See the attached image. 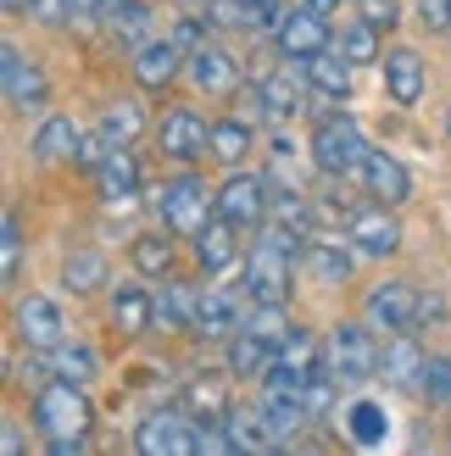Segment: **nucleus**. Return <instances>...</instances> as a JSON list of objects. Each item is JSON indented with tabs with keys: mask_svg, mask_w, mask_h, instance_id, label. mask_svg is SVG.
<instances>
[{
	"mask_svg": "<svg viewBox=\"0 0 451 456\" xmlns=\"http://www.w3.org/2000/svg\"><path fill=\"white\" fill-rule=\"evenodd\" d=\"M296 250H307L301 234H290V228H262V240L251 245V262H245V295L251 301H290V289H296Z\"/></svg>",
	"mask_w": 451,
	"mask_h": 456,
	"instance_id": "obj_1",
	"label": "nucleus"
},
{
	"mask_svg": "<svg viewBox=\"0 0 451 456\" xmlns=\"http://www.w3.org/2000/svg\"><path fill=\"white\" fill-rule=\"evenodd\" d=\"M379 351L373 346V323H340L324 339V368L340 379V384H368L379 373Z\"/></svg>",
	"mask_w": 451,
	"mask_h": 456,
	"instance_id": "obj_2",
	"label": "nucleus"
},
{
	"mask_svg": "<svg viewBox=\"0 0 451 456\" xmlns=\"http://www.w3.org/2000/svg\"><path fill=\"white\" fill-rule=\"evenodd\" d=\"M34 423L45 428L51 440H78L89 435V401L73 379H62V384H39V395H34Z\"/></svg>",
	"mask_w": 451,
	"mask_h": 456,
	"instance_id": "obj_3",
	"label": "nucleus"
},
{
	"mask_svg": "<svg viewBox=\"0 0 451 456\" xmlns=\"http://www.w3.org/2000/svg\"><path fill=\"white\" fill-rule=\"evenodd\" d=\"M156 212H162V223L173 228V234H190V240H195L201 228H207V217L217 212V195L201 184L195 173H178L173 184L156 195Z\"/></svg>",
	"mask_w": 451,
	"mask_h": 456,
	"instance_id": "obj_4",
	"label": "nucleus"
},
{
	"mask_svg": "<svg viewBox=\"0 0 451 456\" xmlns=\"http://www.w3.org/2000/svg\"><path fill=\"white\" fill-rule=\"evenodd\" d=\"M312 156H318V167L329 173V178H351V173H363L368 167V140L357 134V123H318V134H312Z\"/></svg>",
	"mask_w": 451,
	"mask_h": 456,
	"instance_id": "obj_5",
	"label": "nucleus"
},
{
	"mask_svg": "<svg viewBox=\"0 0 451 456\" xmlns=\"http://www.w3.org/2000/svg\"><path fill=\"white\" fill-rule=\"evenodd\" d=\"M274 45L284 61H312L318 51H329V22L318 6H296V12H279L274 22Z\"/></svg>",
	"mask_w": 451,
	"mask_h": 456,
	"instance_id": "obj_6",
	"label": "nucleus"
},
{
	"mask_svg": "<svg viewBox=\"0 0 451 456\" xmlns=\"http://www.w3.org/2000/svg\"><path fill=\"white\" fill-rule=\"evenodd\" d=\"M363 312H368V323L379 334H407L418 323V289L407 279H385V284L368 289V306Z\"/></svg>",
	"mask_w": 451,
	"mask_h": 456,
	"instance_id": "obj_7",
	"label": "nucleus"
},
{
	"mask_svg": "<svg viewBox=\"0 0 451 456\" xmlns=\"http://www.w3.org/2000/svg\"><path fill=\"white\" fill-rule=\"evenodd\" d=\"M95 190L106 200V212H134L140 207V162L128 156V145H111L106 151V162L95 167Z\"/></svg>",
	"mask_w": 451,
	"mask_h": 456,
	"instance_id": "obj_8",
	"label": "nucleus"
},
{
	"mask_svg": "<svg viewBox=\"0 0 451 456\" xmlns=\"http://www.w3.org/2000/svg\"><path fill=\"white\" fill-rule=\"evenodd\" d=\"M217 212L229 217L234 228H257V223H267V212H274V200H267V178H257V173H234L229 184L217 190Z\"/></svg>",
	"mask_w": 451,
	"mask_h": 456,
	"instance_id": "obj_9",
	"label": "nucleus"
},
{
	"mask_svg": "<svg viewBox=\"0 0 451 456\" xmlns=\"http://www.w3.org/2000/svg\"><path fill=\"white\" fill-rule=\"evenodd\" d=\"M134 445H140V456H190L195 451V423L184 412H151L134 428Z\"/></svg>",
	"mask_w": 451,
	"mask_h": 456,
	"instance_id": "obj_10",
	"label": "nucleus"
},
{
	"mask_svg": "<svg viewBox=\"0 0 451 456\" xmlns=\"http://www.w3.org/2000/svg\"><path fill=\"white\" fill-rule=\"evenodd\" d=\"M6 67H0V78H6V106L12 111H39L45 101H51V84H45L39 61H29L17 51V45H6V56H0Z\"/></svg>",
	"mask_w": 451,
	"mask_h": 456,
	"instance_id": "obj_11",
	"label": "nucleus"
},
{
	"mask_svg": "<svg viewBox=\"0 0 451 456\" xmlns=\"http://www.w3.org/2000/svg\"><path fill=\"white\" fill-rule=\"evenodd\" d=\"M207 140H212V123L201 118V111L173 106L162 118V156H173V162H195V156L207 151Z\"/></svg>",
	"mask_w": 451,
	"mask_h": 456,
	"instance_id": "obj_12",
	"label": "nucleus"
},
{
	"mask_svg": "<svg viewBox=\"0 0 451 456\" xmlns=\"http://www.w3.org/2000/svg\"><path fill=\"white\" fill-rule=\"evenodd\" d=\"M62 306L45 301V295H29V301H17V339L34 351H56L62 346Z\"/></svg>",
	"mask_w": 451,
	"mask_h": 456,
	"instance_id": "obj_13",
	"label": "nucleus"
},
{
	"mask_svg": "<svg viewBox=\"0 0 451 456\" xmlns=\"http://www.w3.org/2000/svg\"><path fill=\"white\" fill-rule=\"evenodd\" d=\"M351 245L357 256H396L401 250V223L390 217V207H368L351 217Z\"/></svg>",
	"mask_w": 451,
	"mask_h": 456,
	"instance_id": "obj_14",
	"label": "nucleus"
},
{
	"mask_svg": "<svg viewBox=\"0 0 451 456\" xmlns=\"http://www.w3.org/2000/svg\"><path fill=\"white\" fill-rule=\"evenodd\" d=\"M245 323L240 295L234 289H201V312H195V334L201 339H234Z\"/></svg>",
	"mask_w": 451,
	"mask_h": 456,
	"instance_id": "obj_15",
	"label": "nucleus"
},
{
	"mask_svg": "<svg viewBox=\"0 0 451 456\" xmlns=\"http://www.w3.org/2000/svg\"><path fill=\"white\" fill-rule=\"evenodd\" d=\"M190 84L207 95H229V89H240V61L223 45H201V51H190Z\"/></svg>",
	"mask_w": 451,
	"mask_h": 456,
	"instance_id": "obj_16",
	"label": "nucleus"
},
{
	"mask_svg": "<svg viewBox=\"0 0 451 456\" xmlns=\"http://www.w3.org/2000/svg\"><path fill=\"white\" fill-rule=\"evenodd\" d=\"M274 362H279V346H274V339H262V334H251V329H240V334L229 339V373H234V379H267V373H274Z\"/></svg>",
	"mask_w": 451,
	"mask_h": 456,
	"instance_id": "obj_17",
	"label": "nucleus"
},
{
	"mask_svg": "<svg viewBox=\"0 0 451 456\" xmlns=\"http://www.w3.org/2000/svg\"><path fill=\"white\" fill-rule=\"evenodd\" d=\"M423 84H430V73H423V56L418 51H390L385 56V89L396 106H418L423 101Z\"/></svg>",
	"mask_w": 451,
	"mask_h": 456,
	"instance_id": "obj_18",
	"label": "nucleus"
},
{
	"mask_svg": "<svg viewBox=\"0 0 451 456\" xmlns=\"http://www.w3.org/2000/svg\"><path fill=\"white\" fill-rule=\"evenodd\" d=\"M111 323H118V334L140 339L156 323V295H145L140 284H118L111 289Z\"/></svg>",
	"mask_w": 451,
	"mask_h": 456,
	"instance_id": "obj_19",
	"label": "nucleus"
},
{
	"mask_svg": "<svg viewBox=\"0 0 451 456\" xmlns=\"http://www.w3.org/2000/svg\"><path fill=\"white\" fill-rule=\"evenodd\" d=\"M78 151H84V134H78V123L73 118H45L39 123V134H34V156L39 162H78Z\"/></svg>",
	"mask_w": 451,
	"mask_h": 456,
	"instance_id": "obj_20",
	"label": "nucleus"
},
{
	"mask_svg": "<svg viewBox=\"0 0 451 456\" xmlns=\"http://www.w3.org/2000/svg\"><path fill=\"white\" fill-rule=\"evenodd\" d=\"M234 256H240V245H234V223L229 217H207V228L195 234V262L207 267V273H223V267H234Z\"/></svg>",
	"mask_w": 451,
	"mask_h": 456,
	"instance_id": "obj_21",
	"label": "nucleus"
},
{
	"mask_svg": "<svg viewBox=\"0 0 451 456\" xmlns=\"http://www.w3.org/2000/svg\"><path fill=\"white\" fill-rule=\"evenodd\" d=\"M423 362H430V356L418 351V339L396 334L385 346V356H379V368H385V379L396 384V390H418V384H423Z\"/></svg>",
	"mask_w": 451,
	"mask_h": 456,
	"instance_id": "obj_22",
	"label": "nucleus"
},
{
	"mask_svg": "<svg viewBox=\"0 0 451 456\" xmlns=\"http://www.w3.org/2000/svg\"><path fill=\"white\" fill-rule=\"evenodd\" d=\"M178 39H145L140 45V56H134V78H140L145 89H162L178 78Z\"/></svg>",
	"mask_w": 451,
	"mask_h": 456,
	"instance_id": "obj_23",
	"label": "nucleus"
},
{
	"mask_svg": "<svg viewBox=\"0 0 451 456\" xmlns=\"http://www.w3.org/2000/svg\"><path fill=\"white\" fill-rule=\"evenodd\" d=\"M101 22H106V34L123 39V45H145L151 39V6L145 0H106Z\"/></svg>",
	"mask_w": 451,
	"mask_h": 456,
	"instance_id": "obj_24",
	"label": "nucleus"
},
{
	"mask_svg": "<svg viewBox=\"0 0 451 456\" xmlns=\"http://www.w3.org/2000/svg\"><path fill=\"white\" fill-rule=\"evenodd\" d=\"M363 178H368V190H373V200H385V207H401V200L413 195V178H407V167L396 162V156H368V167H363Z\"/></svg>",
	"mask_w": 451,
	"mask_h": 456,
	"instance_id": "obj_25",
	"label": "nucleus"
},
{
	"mask_svg": "<svg viewBox=\"0 0 451 456\" xmlns=\"http://www.w3.org/2000/svg\"><path fill=\"white\" fill-rule=\"evenodd\" d=\"M195 312H201V289L195 284L168 279L162 289H156V323L162 329H195Z\"/></svg>",
	"mask_w": 451,
	"mask_h": 456,
	"instance_id": "obj_26",
	"label": "nucleus"
},
{
	"mask_svg": "<svg viewBox=\"0 0 451 456\" xmlns=\"http://www.w3.org/2000/svg\"><path fill=\"white\" fill-rule=\"evenodd\" d=\"M351 67H357V61H351L346 51H318V56L307 61V84L340 101V95H351Z\"/></svg>",
	"mask_w": 451,
	"mask_h": 456,
	"instance_id": "obj_27",
	"label": "nucleus"
},
{
	"mask_svg": "<svg viewBox=\"0 0 451 456\" xmlns=\"http://www.w3.org/2000/svg\"><path fill=\"white\" fill-rule=\"evenodd\" d=\"M262 412H267V428H274V440L284 445V440H296L301 428L312 423V412H307V401L301 395H284V390H267V401H262Z\"/></svg>",
	"mask_w": 451,
	"mask_h": 456,
	"instance_id": "obj_28",
	"label": "nucleus"
},
{
	"mask_svg": "<svg viewBox=\"0 0 451 456\" xmlns=\"http://www.w3.org/2000/svg\"><path fill=\"white\" fill-rule=\"evenodd\" d=\"M207 151L217 156L223 167H240L245 156H251V123H245V118H217V123H212Z\"/></svg>",
	"mask_w": 451,
	"mask_h": 456,
	"instance_id": "obj_29",
	"label": "nucleus"
},
{
	"mask_svg": "<svg viewBox=\"0 0 451 456\" xmlns=\"http://www.w3.org/2000/svg\"><path fill=\"white\" fill-rule=\"evenodd\" d=\"M257 89H262L267 118H296V111H301V84H296V73H290V67H279V73L257 78Z\"/></svg>",
	"mask_w": 451,
	"mask_h": 456,
	"instance_id": "obj_30",
	"label": "nucleus"
},
{
	"mask_svg": "<svg viewBox=\"0 0 451 456\" xmlns=\"http://www.w3.org/2000/svg\"><path fill=\"white\" fill-rule=\"evenodd\" d=\"M229 435H234V451H267V445H279L274 440V428H267V412L257 406V412H240V406H229Z\"/></svg>",
	"mask_w": 451,
	"mask_h": 456,
	"instance_id": "obj_31",
	"label": "nucleus"
},
{
	"mask_svg": "<svg viewBox=\"0 0 451 456\" xmlns=\"http://www.w3.org/2000/svg\"><path fill=\"white\" fill-rule=\"evenodd\" d=\"M301 256H307V267H312V279H318L324 289H340V284L351 279V256H346L340 245H307Z\"/></svg>",
	"mask_w": 451,
	"mask_h": 456,
	"instance_id": "obj_32",
	"label": "nucleus"
},
{
	"mask_svg": "<svg viewBox=\"0 0 451 456\" xmlns=\"http://www.w3.org/2000/svg\"><path fill=\"white\" fill-rule=\"evenodd\" d=\"M385 428H390V418H385V406H379V401H351L346 435H351L357 445H379V440H385Z\"/></svg>",
	"mask_w": 451,
	"mask_h": 456,
	"instance_id": "obj_33",
	"label": "nucleus"
},
{
	"mask_svg": "<svg viewBox=\"0 0 451 456\" xmlns=\"http://www.w3.org/2000/svg\"><path fill=\"white\" fill-rule=\"evenodd\" d=\"M279 368H290V373H318L324 368V351H318V339H312L307 329H290V339L279 346Z\"/></svg>",
	"mask_w": 451,
	"mask_h": 456,
	"instance_id": "obj_34",
	"label": "nucleus"
},
{
	"mask_svg": "<svg viewBox=\"0 0 451 456\" xmlns=\"http://www.w3.org/2000/svg\"><path fill=\"white\" fill-rule=\"evenodd\" d=\"M62 284L73 289V295L101 289V284H106V262L95 256V250H78V256H67V267H62Z\"/></svg>",
	"mask_w": 451,
	"mask_h": 456,
	"instance_id": "obj_35",
	"label": "nucleus"
},
{
	"mask_svg": "<svg viewBox=\"0 0 451 456\" xmlns=\"http://www.w3.org/2000/svg\"><path fill=\"white\" fill-rule=\"evenodd\" d=\"M140 128H145V111L134 106V101H111V106H106V118H101V134H106L111 145H128Z\"/></svg>",
	"mask_w": 451,
	"mask_h": 456,
	"instance_id": "obj_36",
	"label": "nucleus"
},
{
	"mask_svg": "<svg viewBox=\"0 0 451 456\" xmlns=\"http://www.w3.org/2000/svg\"><path fill=\"white\" fill-rule=\"evenodd\" d=\"M340 51L357 61V67H368V61H379V28L368 17H357V22H346V34H340Z\"/></svg>",
	"mask_w": 451,
	"mask_h": 456,
	"instance_id": "obj_37",
	"label": "nucleus"
},
{
	"mask_svg": "<svg viewBox=\"0 0 451 456\" xmlns=\"http://www.w3.org/2000/svg\"><path fill=\"white\" fill-rule=\"evenodd\" d=\"M51 368H56V379H73V384H84V379H95V351L89 346H62L51 351Z\"/></svg>",
	"mask_w": 451,
	"mask_h": 456,
	"instance_id": "obj_38",
	"label": "nucleus"
},
{
	"mask_svg": "<svg viewBox=\"0 0 451 456\" xmlns=\"http://www.w3.org/2000/svg\"><path fill=\"white\" fill-rule=\"evenodd\" d=\"M274 223H279V228H290V234H301V240H307V234H312V200H307L301 190H284V195L274 200Z\"/></svg>",
	"mask_w": 451,
	"mask_h": 456,
	"instance_id": "obj_39",
	"label": "nucleus"
},
{
	"mask_svg": "<svg viewBox=\"0 0 451 456\" xmlns=\"http://www.w3.org/2000/svg\"><path fill=\"white\" fill-rule=\"evenodd\" d=\"M134 267L151 273V279H156V273H168L173 267V245L162 234H140V240H134Z\"/></svg>",
	"mask_w": 451,
	"mask_h": 456,
	"instance_id": "obj_40",
	"label": "nucleus"
},
{
	"mask_svg": "<svg viewBox=\"0 0 451 456\" xmlns=\"http://www.w3.org/2000/svg\"><path fill=\"white\" fill-rule=\"evenodd\" d=\"M423 401L430 406H451V356H430L423 362Z\"/></svg>",
	"mask_w": 451,
	"mask_h": 456,
	"instance_id": "obj_41",
	"label": "nucleus"
},
{
	"mask_svg": "<svg viewBox=\"0 0 451 456\" xmlns=\"http://www.w3.org/2000/svg\"><path fill=\"white\" fill-rule=\"evenodd\" d=\"M190 412L195 418H229V401H223V390H217V384H190Z\"/></svg>",
	"mask_w": 451,
	"mask_h": 456,
	"instance_id": "obj_42",
	"label": "nucleus"
},
{
	"mask_svg": "<svg viewBox=\"0 0 451 456\" xmlns=\"http://www.w3.org/2000/svg\"><path fill=\"white\" fill-rule=\"evenodd\" d=\"M0 245H6V284H17V273H22V223H17V212H6Z\"/></svg>",
	"mask_w": 451,
	"mask_h": 456,
	"instance_id": "obj_43",
	"label": "nucleus"
},
{
	"mask_svg": "<svg viewBox=\"0 0 451 456\" xmlns=\"http://www.w3.org/2000/svg\"><path fill=\"white\" fill-rule=\"evenodd\" d=\"M29 17L45 22V28H62V22L73 17V0H29Z\"/></svg>",
	"mask_w": 451,
	"mask_h": 456,
	"instance_id": "obj_44",
	"label": "nucleus"
},
{
	"mask_svg": "<svg viewBox=\"0 0 451 456\" xmlns=\"http://www.w3.org/2000/svg\"><path fill=\"white\" fill-rule=\"evenodd\" d=\"M373 28H396V0H357Z\"/></svg>",
	"mask_w": 451,
	"mask_h": 456,
	"instance_id": "obj_45",
	"label": "nucleus"
},
{
	"mask_svg": "<svg viewBox=\"0 0 451 456\" xmlns=\"http://www.w3.org/2000/svg\"><path fill=\"white\" fill-rule=\"evenodd\" d=\"M201 28H207V22H201V17H178V28H173L178 51H201Z\"/></svg>",
	"mask_w": 451,
	"mask_h": 456,
	"instance_id": "obj_46",
	"label": "nucleus"
},
{
	"mask_svg": "<svg viewBox=\"0 0 451 456\" xmlns=\"http://www.w3.org/2000/svg\"><path fill=\"white\" fill-rule=\"evenodd\" d=\"M418 12L430 28H451V0H418Z\"/></svg>",
	"mask_w": 451,
	"mask_h": 456,
	"instance_id": "obj_47",
	"label": "nucleus"
},
{
	"mask_svg": "<svg viewBox=\"0 0 451 456\" xmlns=\"http://www.w3.org/2000/svg\"><path fill=\"white\" fill-rule=\"evenodd\" d=\"M440 295H418V323H430V317H440Z\"/></svg>",
	"mask_w": 451,
	"mask_h": 456,
	"instance_id": "obj_48",
	"label": "nucleus"
},
{
	"mask_svg": "<svg viewBox=\"0 0 451 456\" xmlns=\"http://www.w3.org/2000/svg\"><path fill=\"white\" fill-rule=\"evenodd\" d=\"M84 451V435L78 440H51V456H78Z\"/></svg>",
	"mask_w": 451,
	"mask_h": 456,
	"instance_id": "obj_49",
	"label": "nucleus"
},
{
	"mask_svg": "<svg viewBox=\"0 0 451 456\" xmlns=\"http://www.w3.org/2000/svg\"><path fill=\"white\" fill-rule=\"evenodd\" d=\"M22 451V435H17V423H6V456H17Z\"/></svg>",
	"mask_w": 451,
	"mask_h": 456,
	"instance_id": "obj_50",
	"label": "nucleus"
},
{
	"mask_svg": "<svg viewBox=\"0 0 451 456\" xmlns=\"http://www.w3.org/2000/svg\"><path fill=\"white\" fill-rule=\"evenodd\" d=\"M73 6H78V12H101V6H106V0H73Z\"/></svg>",
	"mask_w": 451,
	"mask_h": 456,
	"instance_id": "obj_51",
	"label": "nucleus"
},
{
	"mask_svg": "<svg viewBox=\"0 0 451 456\" xmlns=\"http://www.w3.org/2000/svg\"><path fill=\"white\" fill-rule=\"evenodd\" d=\"M307 6H318V12H334V6H340V0H307Z\"/></svg>",
	"mask_w": 451,
	"mask_h": 456,
	"instance_id": "obj_52",
	"label": "nucleus"
},
{
	"mask_svg": "<svg viewBox=\"0 0 451 456\" xmlns=\"http://www.w3.org/2000/svg\"><path fill=\"white\" fill-rule=\"evenodd\" d=\"M6 12H29V0H6Z\"/></svg>",
	"mask_w": 451,
	"mask_h": 456,
	"instance_id": "obj_53",
	"label": "nucleus"
},
{
	"mask_svg": "<svg viewBox=\"0 0 451 456\" xmlns=\"http://www.w3.org/2000/svg\"><path fill=\"white\" fill-rule=\"evenodd\" d=\"M262 6H267V12H274V17H279V12H284V6H279V0H262Z\"/></svg>",
	"mask_w": 451,
	"mask_h": 456,
	"instance_id": "obj_54",
	"label": "nucleus"
},
{
	"mask_svg": "<svg viewBox=\"0 0 451 456\" xmlns=\"http://www.w3.org/2000/svg\"><path fill=\"white\" fill-rule=\"evenodd\" d=\"M446 128H451V111H446Z\"/></svg>",
	"mask_w": 451,
	"mask_h": 456,
	"instance_id": "obj_55",
	"label": "nucleus"
}]
</instances>
